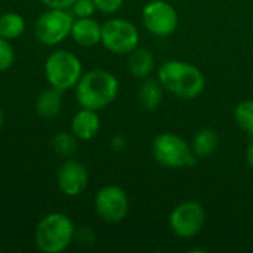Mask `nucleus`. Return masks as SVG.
<instances>
[{
	"label": "nucleus",
	"instance_id": "dca6fc26",
	"mask_svg": "<svg viewBox=\"0 0 253 253\" xmlns=\"http://www.w3.org/2000/svg\"><path fill=\"white\" fill-rule=\"evenodd\" d=\"M190 145H191L193 153L197 157L205 159V157L212 156L216 151V148L219 145V136H218L216 130H213L211 127H205L194 135Z\"/></svg>",
	"mask_w": 253,
	"mask_h": 253
},
{
	"label": "nucleus",
	"instance_id": "a211bd4d",
	"mask_svg": "<svg viewBox=\"0 0 253 253\" xmlns=\"http://www.w3.org/2000/svg\"><path fill=\"white\" fill-rule=\"evenodd\" d=\"M25 31V21L18 12H6L0 16V37L6 40L18 39Z\"/></svg>",
	"mask_w": 253,
	"mask_h": 253
},
{
	"label": "nucleus",
	"instance_id": "1a4fd4ad",
	"mask_svg": "<svg viewBox=\"0 0 253 253\" xmlns=\"http://www.w3.org/2000/svg\"><path fill=\"white\" fill-rule=\"evenodd\" d=\"M141 19L144 27L157 37H166L175 33L179 21L175 7L165 0L148 1L141 12Z\"/></svg>",
	"mask_w": 253,
	"mask_h": 253
},
{
	"label": "nucleus",
	"instance_id": "b1692460",
	"mask_svg": "<svg viewBox=\"0 0 253 253\" xmlns=\"http://www.w3.org/2000/svg\"><path fill=\"white\" fill-rule=\"evenodd\" d=\"M93 239H95V236L92 234L90 228H79L74 233V240H77L80 245H84V243L90 245L93 242Z\"/></svg>",
	"mask_w": 253,
	"mask_h": 253
},
{
	"label": "nucleus",
	"instance_id": "9d476101",
	"mask_svg": "<svg viewBox=\"0 0 253 253\" xmlns=\"http://www.w3.org/2000/svg\"><path fill=\"white\" fill-rule=\"evenodd\" d=\"M96 215L110 224L123 221L129 212V199L123 188L117 185H105L95 196Z\"/></svg>",
	"mask_w": 253,
	"mask_h": 253
},
{
	"label": "nucleus",
	"instance_id": "f8f14e48",
	"mask_svg": "<svg viewBox=\"0 0 253 253\" xmlns=\"http://www.w3.org/2000/svg\"><path fill=\"white\" fill-rule=\"evenodd\" d=\"M73 40L84 47L95 46L101 43L102 37V25L95 21L92 16L89 18H74L73 27H71V34Z\"/></svg>",
	"mask_w": 253,
	"mask_h": 253
},
{
	"label": "nucleus",
	"instance_id": "bb28decb",
	"mask_svg": "<svg viewBox=\"0 0 253 253\" xmlns=\"http://www.w3.org/2000/svg\"><path fill=\"white\" fill-rule=\"evenodd\" d=\"M246 160H248L249 166L253 169V136H251V142L246 150Z\"/></svg>",
	"mask_w": 253,
	"mask_h": 253
},
{
	"label": "nucleus",
	"instance_id": "4be33fe9",
	"mask_svg": "<svg viewBox=\"0 0 253 253\" xmlns=\"http://www.w3.org/2000/svg\"><path fill=\"white\" fill-rule=\"evenodd\" d=\"M96 6L93 0H76L70 7V12L74 18H89L95 13Z\"/></svg>",
	"mask_w": 253,
	"mask_h": 253
},
{
	"label": "nucleus",
	"instance_id": "f03ea898",
	"mask_svg": "<svg viewBox=\"0 0 253 253\" xmlns=\"http://www.w3.org/2000/svg\"><path fill=\"white\" fill-rule=\"evenodd\" d=\"M119 95V80L105 70H92L83 74L76 84V99L82 108L99 111Z\"/></svg>",
	"mask_w": 253,
	"mask_h": 253
},
{
	"label": "nucleus",
	"instance_id": "423d86ee",
	"mask_svg": "<svg viewBox=\"0 0 253 253\" xmlns=\"http://www.w3.org/2000/svg\"><path fill=\"white\" fill-rule=\"evenodd\" d=\"M74 16L68 9H49L34 25L36 39L44 46H56L71 34Z\"/></svg>",
	"mask_w": 253,
	"mask_h": 253
},
{
	"label": "nucleus",
	"instance_id": "f257e3e1",
	"mask_svg": "<svg viewBox=\"0 0 253 253\" xmlns=\"http://www.w3.org/2000/svg\"><path fill=\"white\" fill-rule=\"evenodd\" d=\"M159 82L163 89L181 99L197 98L206 86L203 73L193 64L179 59H170L160 65Z\"/></svg>",
	"mask_w": 253,
	"mask_h": 253
},
{
	"label": "nucleus",
	"instance_id": "6ab92c4d",
	"mask_svg": "<svg viewBox=\"0 0 253 253\" xmlns=\"http://www.w3.org/2000/svg\"><path fill=\"white\" fill-rule=\"evenodd\" d=\"M52 147L58 156L65 157V159H71L77 151V138L73 135V132L71 133L59 132L53 136Z\"/></svg>",
	"mask_w": 253,
	"mask_h": 253
},
{
	"label": "nucleus",
	"instance_id": "f3484780",
	"mask_svg": "<svg viewBox=\"0 0 253 253\" xmlns=\"http://www.w3.org/2000/svg\"><path fill=\"white\" fill-rule=\"evenodd\" d=\"M138 99L141 107L145 111H154L163 99V86L160 84L159 80L154 79H147L138 92Z\"/></svg>",
	"mask_w": 253,
	"mask_h": 253
},
{
	"label": "nucleus",
	"instance_id": "cd10ccee",
	"mask_svg": "<svg viewBox=\"0 0 253 253\" xmlns=\"http://www.w3.org/2000/svg\"><path fill=\"white\" fill-rule=\"evenodd\" d=\"M3 123H4V114H3V111L0 108V127L3 126Z\"/></svg>",
	"mask_w": 253,
	"mask_h": 253
},
{
	"label": "nucleus",
	"instance_id": "c85d7f7f",
	"mask_svg": "<svg viewBox=\"0 0 253 253\" xmlns=\"http://www.w3.org/2000/svg\"><path fill=\"white\" fill-rule=\"evenodd\" d=\"M0 252H1V248H0Z\"/></svg>",
	"mask_w": 253,
	"mask_h": 253
},
{
	"label": "nucleus",
	"instance_id": "6e6552de",
	"mask_svg": "<svg viewBox=\"0 0 253 253\" xmlns=\"http://www.w3.org/2000/svg\"><path fill=\"white\" fill-rule=\"evenodd\" d=\"M206 222V212L199 202L187 200L179 203L169 216L172 231L181 239H191L197 236Z\"/></svg>",
	"mask_w": 253,
	"mask_h": 253
},
{
	"label": "nucleus",
	"instance_id": "5701e85b",
	"mask_svg": "<svg viewBox=\"0 0 253 253\" xmlns=\"http://www.w3.org/2000/svg\"><path fill=\"white\" fill-rule=\"evenodd\" d=\"M125 0H93L96 10L102 13H116L122 6Z\"/></svg>",
	"mask_w": 253,
	"mask_h": 253
},
{
	"label": "nucleus",
	"instance_id": "a878e982",
	"mask_svg": "<svg viewBox=\"0 0 253 253\" xmlns=\"http://www.w3.org/2000/svg\"><path fill=\"white\" fill-rule=\"evenodd\" d=\"M126 144H127V139L123 136V135H114L113 138H111V141H110V147H111V150L113 151H116V153H120V151H123L125 148H126Z\"/></svg>",
	"mask_w": 253,
	"mask_h": 253
},
{
	"label": "nucleus",
	"instance_id": "aec40b11",
	"mask_svg": "<svg viewBox=\"0 0 253 253\" xmlns=\"http://www.w3.org/2000/svg\"><path fill=\"white\" fill-rule=\"evenodd\" d=\"M234 120L240 129L253 136V99L242 101L234 110Z\"/></svg>",
	"mask_w": 253,
	"mask_h": 253
},
{
	"label": "nucleus",
	"instance_id": "4468645a",
	"mask_svg": "<svg viewBox=\"0 0 253 253\" xmlns=\"http://www.w3.org/2000/svg\"><path fill=\"white\" fill-rule=\"evenodd\" d=\"M156 67L154 55L144 47H136L129 53L127 68L130 74L136 79H147Z\"/></svg>",
	"mask_w": 253,
	"mask_h": 253
},
{
	"label": "nucleus",
	"instance_id": "ddd939ff",
	"mask_svg": "<svg viewBox=\"0 0 253 253\" xmlns=\"http://www.w3.org/2000/svg\"><path fill=\"white\" fill-rule=\"evenodd\" d=\"M101 127V119L95 110L82 108L71 120V132L80 141L93 139Z\"/></svg>",
	"mask_w": 253,
	"mask_h": 253
},
{
	"label": "nucleus",
	"instance_id": "2eb2a0df",
	"mask_svg": "<svg viewBox=\"0 0 253 253\" xmlns=\"http://www.w3.org/2000/svg\"><path fill=\"white\" fill-rule=\"evenodd\" d=\"M62 90H58L55 87L44 89L36 99V110L40 117L44 119H53L61 113L62 107Z\"/></svg>",
	"mask_w": 253,
	"mask_h": 253
},
{
	"label": "nucleus",
	"instance_id": "393cba45",
	"mask_svg": "<svg viewBox=\"0 0 253 253\" xmlns=\"http://www.w3.org/2000/svg\"><path fill=\"white\" fill-rule=\"evenodd\" d=\"M49 9H70L76 0H40Z\"/></svg>",
	"mask_w": 253,
	"mask_h": 253
},
{
	"label": "nucleus",
	"instance_id": "412c9836",
	"mask_svg": "<svg viewBox=\"0 0 253 253\" xmlns=\"http://www.w3.org/2000/svg\"><path fill=\"white\" fill-rule=\"evenodd\" d=\"M15 52L9 40L0 37V71H6L13 65Z\"/></svg>",
	"mask_w": 253,
	"mask_h": 253
},
{
	"label": "nucleus",
	"instance_id": "7ed1b4c3",
	"mask_svg": "<svg viewBox=\"0 0 253 253\" xmlns=\"http://www.w3.org/2000/svg\"><path fill=\"white\" fill-rule=\"evenodd\" d=\"M76 227L65 213L53 212L43 216L34 231V242L44 253L64 252L74 242Z\"/></svg>",
	"mask_w": 253,
	"mask_h": 253
},
{
	"label": "nucleus",
	"instance_id": "20e7f679",
	"mask_svg": "<svg viewBox=\"0 0 253 253\" xmlns=\"http://www.w3.org/2000/svg\"><path fill=\"white\" fill-rule=\"evenodd\" d=\"M44 74L47 83L58 90H68L76 87L83 76V65L77 55L70 50L52 52L44 62Z\"/></svg>",
	"mask_w": 253,
	"mask_h": 253
},
{
	"label": "nucleus",
	"instance_id": "39448f33",
	"mask_svg": "<svg viewBox=\"0 0 253 253\" xmlns=\"http://www.w3.org/2000/svg\"><path fill=\"white\" fill-rule=\"evenodd\" d=\"M153 156L157 163L172 169L191 168L197 163V156L193 153L191 145L179 135L170 132L160 133L154 138Z\"/></svg>",
	"mask_w": 253,
	"mask_h": 253
},
{
	"label": "nucleus",
	"instance_id": "9b49d317",
	"mask_svg": "<svg viewBox=\"0 0 253 253\" xmlns=\"http://www.w3.org/2000/svg\"><path fill=\"white\" fill-rule=\"evenodd\" d=\"M56 182L61 193H64L68 197H77L86 190L89 175L84 165H82L77 160L67 159L58 169Z\"/></svg>",
	"mask_w": 253,
	"mask_h": 253
},
{
	"label": "nucleus",
	"instance_id": "0eeeda50",
	"mask_svg": "<svg viewBox=\"0 0 253 253\" xmlns=\"http://www.w3.org/2000/svg\"><path fill=\"white\" fill-rule=\"evenodd\" d=\"M101 43L111 53L126 55L138 47L139 31L130 21L113 18L102 24Z\"/></svg>",
	"mask_w": 253,
	"mask_h": 253
}]
</instances>
